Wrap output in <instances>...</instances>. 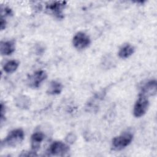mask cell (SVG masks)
<instances>
[{
  "label": "cell",
  "mask_w": 157,
  "mask_h": 157,
  "mask_svg": "<svg viewBox=\"0 0 157 157\" xmlns=\"http://www.w3.org/2000/svg\"><path fill=\"white\" fill-rule=\"evenodd\" d=\"M149 101L147 98L139 95V98L137 100L133 110L134 115L136 117H140L143 116L148 108Z\"/></svg>",
  "instance_id": "4"
},
{
  "label": "cell",
  "mask_w": 157,
  "mask_h": 157,
  "mask_svg": "<svg viewBox=\"0 0 157 157\" xmlns=\"http://www.w3.org/2000/svg\"><path fill=\"white\" fill-rule=\"evenodd\" d=\"M68 137H67V138H66V139L67 140V142H74V139H75V137H74V136L73 134H69V136H68Z\"/></svg>",
  "instance_id": "16"
},
{
  "label": "cell",
  "mask_w": 157,
  "mask_h": 157,
  "mask_svg": "<svg viewBox=\"0 0 157 157\" xmlns=\"http://www.w3.org/2000/svg\"><path fill=\"white\" fill-rule=\"evenodd\" d=\"M157 91V83L156 81L150 80L146 83L141 88L140 92L139 95L148 98L150 96H154L156 94Z\"/></svg>",
  "instance_id": "8"
},
{
  "label": "cell",
  "mask_w": 157,
  "mask_h": 157,
  "mask_svg": "<svg viewBox=\"0 0 157 157\" xmlns=\"http://www.w3.org/2000/svg\"><path fill=\"white\" fill-rule=\"evenodd\" d=\"M24 131L21 129H16L10 131L1 143L2 146L15 147L24 139Z\"/></svg>",
  "instance_id": "1"
},
{
  "label": "cell",
  "mask_w": 157,
  "mask_h": 157,
  "mask_svg": "<svg viewBox=\"0 0 157 157\" xmlns=\"http://www.w3.org/2000/svg\"><path fill=\"white\" fill-rule=\"evenodd\" d=\"M66 1H53L48 3L46 5V11L49 13L52 14L58 18H63V10L66 7Z\"/></svg>",
  "instance_id": "3"
},
{
  "label": "cell",
  "mask_w": 157,
  "mask_h": 157,
  "mask_svg": "<svg viewBox=\"0 0 157 157\" xmlns=\"http://www.w3.org/2000/svg\"><path fill=\"white\" fill-rule=\"evenodd\" d=\"M90 37L83 32L77 33L73 37L72 43L74 47L78 50L86 48L90 44Z\"/></svg>",
  "instance_id": "6"
},
{
  "label": "cell",
  "mask_w": 157,
  "mask_h": 157,
  "mask_svg": "<svg viewBox=\"0 0 157 157\" xmlns=\"http://www.w3.org/2000/svg\"><path fill=\"white\" fill-rule=\"evenodd\" d=\"M133 139V135L131 132H124L112 140V147L114 150H120L129 145Z\"/></svg>",
  "instance_id": "2"
},
{
  "label": "cell",
  "mask_w": 157,
  "mask_h": 157,
  "mask_svg": "<svg viewBox=\"0 0 157 157\" xmlns=\"http://www.w3.org/2000/svg\"><path fill=\"white\" fill-rule=\"evenodd\" d=\"M47 77V73L44 71L40 70L35 72L28 79L29 86L33 88H38L40 85L41 83L46 79Z\"/></svg>",
  "instance_id": "7"
},
{
  "label": "cell",
  "mask_w": 157,
  "mask_h": 157,
  "mask_svg": "<svg viewBox=\"0 0 157 157\" xmlns=\"http://www.w3.org/2000/svg\"><path fill=\"white\" fill-rule=\"evenodd\" d=\"M19 66L18 62L15 60H11L6 63L3 69L6 73H12L15 72Z\"/></svg>",
  "instance_id": "13"
},
{
  "label": "cell",
  "mask_w": 157,
  "mask_h": 157,
  "mask_svg": "<svg viewBox=\"0 0 157 157\" xmlns=\"http://www.w3.org/2000/svg\"><path fill=\"white\" fill-rule=\"evenodd\" d=\"M69 151V147L61 141H55L52 143L48 151V155L64 156Z\"/></svg>",
  "instance_id": "5"
},
{
  "label": "cell",
  "mask_w": 157,
  "mask_h": 157,
  "mask_svg": "<svg viewBox=\"0 0 157 157\" xmlns=\"http://www.w3.org/2000/svg\"><path fill=\"white\" fill-rule=\"evenodd\" d=\"M44 139V135L41 132H36L34 133L31 139L32 150L34 151H37L40 146L42 142Z\"/></svg>",
  "instance_id": "10"
},
{
  "label": "cell",
  "mask_w": 157,
  "mask_h": 157,
  "mask_svg": "<svg viewBox=\"0 0 157 157\" xmlns=\"http://www.w3.org/2000/svg\"><path fill=\"white\" fill-rule=\"evenodd\" d=\"M17 104H19V107L23 108H27L29 105V101L25 96L20 97L17 101Z\"/></svg>",
  "instance_id": "14"
},
{
  "label": "cell",
  "mask_w": 157,
  "mask_h": 157,
  "mask_svg": "<svg viewBox=\"0 0 157 157\" xmlns=\"http://www.w3.org/2000/svg\"><path fill=\"white\" fill-rule=\"evenodd\" d=\"M134 52V47L131 44L124 45L119 50L118 56L121 58H127L130 56Z\"/></svg>",
  "instance_id": "12"
},
{
  "label": "cell",
  "mask_w": 157,
  "mask_h": 157,
  "mask_svg": "<svg viewBox=\"0 0 157 157\" xmlns=\"http://www.w3.org/2000/svg\"><path fill=\"white\" fill-rule=\"evenodd\" d=\"M1 30H3L4 29H5L6 28V20L4 17H1Z\"/></svg>",
  "instance_id": "15"
},
{
  "label": "cell",
  "mask_w": 157,
  "mask_h": 157,
  "mask_svg": "<svg viewBox=\"0 0 157 157\" xmlns=\"http://www.w3.org/2000/svg\"><path fill=\"white\" fill-rule=\"evenodd\" d=\"M63 90V85L61 83L53 80L50 82L47 93L49 94L55 95L60 94Z\"/></svg>",
  "instance_id": "11"
},
{
  "label": "cell",
  "mask_w": 157,
  "mask_h": 157,
  "mask_svg": "<svg viewBox=\"0 0 157 157\" xmlns=\"http://www.w3.org/2000/svg\"><path fill=\"white\" fill-rule=\"evenodd\" d=\"M15 42L13 40L1 42L0 44V51L2 55H9L15 51Z\"/></svg>",
  "instance_id": "9"
}]
</instances>
